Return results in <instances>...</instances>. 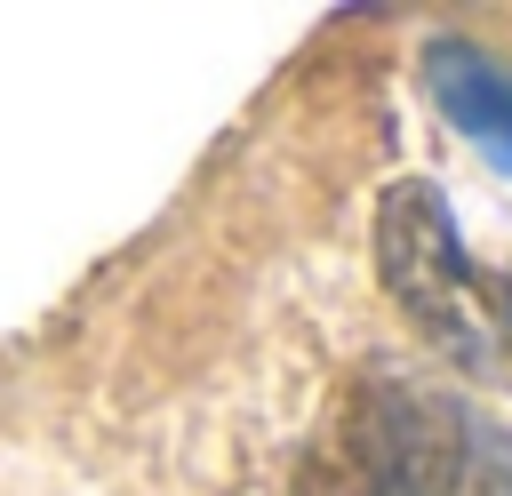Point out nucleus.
Wrapping results in <instances>:
<instances>
[{
    "instance_id": "obj_4",
    "label": "nucleus",
    "mask_w": 512,
    "mask_h": 496,
    "mask_svg": "<svg viewBox=\"0 0 512 496\" xmlns=\"http://www.w3.org/2000/svg\"><path fill=\"white\" fill-rule=\"evenodd\" d=\"M496 336H512V264H504V280H496V320H488Z\"/></svg>"
},
{
    "instance_id": "obj_1",
    "label": "nucleus",
    "mask_w": 512,
    "mask_h": 496,
    "mask_svg": "<svg viewBox=\"0 0 512 496\" xmlns=\"http://www.w3.org/2000/svg\"><path fill=\"white\" fill-rule=\"evenodd\" d=\"M304 496H512V416L456 384L368 368L312 456Z\"/></svg>"
},
{
    "instance_id": "obj_3",
    "label": "nucleus",
    "mask_w": 512,
    "mask_h": 496,
    "mask_svg": "<svg viewBox=\"0 0 512 496\" xmlns=\"http://www.w3.org/2000/svg\"><path fill=\"white\" fill-rule=\"evenodd\" d=\"M424 88L440 104V120L488 160L512 176V64L488 56L480 40L464 32H432L424 40Z\"/></svg>"
},
{
    "instance_id": "obj_2",
    "label": "nucleus",
    "mask_w": 512,
    "mask_h": 496,
    "mask_svg": "<svg viewBox=\"0 0 512 496\" xmlns=\"http://www.w3.org/2000/svg\"><path fill=\"white\" fill-rule=\"evenodd\" d=\"M376 280L392 296V312L448 360V368H496V328H488V304H480V280H472V256H464V232H456V208L440 184L424 176H400L384 184L376 200Z\"/></svg>"
}]
</instances>
